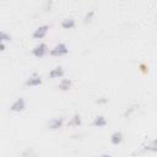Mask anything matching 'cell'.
Segmentation results:
<instances>
[{
	"label": "cell",
	"instance_id": "6da1fadb",
	"mask_svg": "<svg viewBox=\"0 0 157 157\" xmlns=\"http://www.w3.org/2000/svg\"><path fill=\"white\" fill-rule=\"evenodd\" d=\"M69 53V48L65 43H56L50 50H49V54L54 58H59V56H63V55H66Z\"/></svg>",
	"mask_w": 157,
	"mask_h": 157
},
{
	"label": "cell",
	"instance_id": "7a4b0ae2",
	"mask_svg": "<svg viewBox=\"0 0 157 157\" xmlns=\"http://www.w3.org/2000/svg\"><path fill=\"white\" fill-rule=\"evenodd\" d=\"M9 109H10L11 112H13V113L23 112V110L26 109V99H25L23 97H18V98H16V99L11 103V105H10Z\"/></svg>",
	"mask_w": 157,
	"mask_h": 157
},
{
	"label": "cell",
	"instance_id": "3957f363",
	"mask_svg": "<svg viewBox=\"0 0 157 157\" xmlns=\"http://www.w3.org/2000/svg\"><path fill=\"white\" fill-rule=\"evenodd\" d=\"M49 52V48L45 43H39L32 49V55L36 58H43Z\"/></svg>",
	"mask_w": 157,
	"mask_h": 157
},
{
	"label": "cell",
	"instance_id": "277c9868",
	"mask_svg": "<svg viewBox=\"0 0 157 157\" xmlns=\"http://www.w3.org/2000/svg\"><path fill=\"white\" fill-rule=\"evenodd\" d=\"M42 82H43V80H42L40 75H38V74L34 72V74H32L28 78H26L25 86H26V87H37V86L42 85Z\"/></svg>",
	"mask_w": 157,
	"mask_h": 157
},
{
	"label": "cell",
	"instance_id": "5b68a950",
	"mask_svg": "<svg viewBox=\"0 0 157 157\" xmlns=\"http://www.w3.org/2000/svg\"><path fill=\"white\" fill-rule=\"evenodd\" d=\"M48 32H49V26L48 25H42V26H38L32 32V37L34 39H42L48 34Z\"/></svg>",
	"mask_w": 157,
	"mask_h": 157
},
{
	"label": "cell",
	"instance_id": "8992f818",
	"mask_svg": "<svg viewBox=\"0 0 157 157\" xmlns=\"http://www.w3.org/2000/svg\"><path fill=\"white\" fill-rule=\"evenodd\" d=\"M64 125V118L59 117V118H53L48 121V129L50 130H59L60 128H63Z\"/></svg>",
	"mask_w": 157,
	"mask_h": 157
},
{
	"label": "cell",
	"instance_id": "52a82bcc",
	"mask_svg": "<svg viewBox=\"0 0 157 157\" xmlns=\"http://www.w3.org/2000/svg\"><path fill=\"white\" fill-rule=\"evenodd\" d=\"M110 144L112 145H120L121 142H123V140H124V135H123V132L121 131H114L112 135H110Z\"/></svg>",
	"mask_w": 157,
	"mask_h": 157
},
{
	"label": "cell",
	"instance_id": "ba28073f",
	"mask_svg": "<svg viewBox=\"0 0 157 157\" xmlns=\"http://www.w3.org/2000/svg\"><path fill=\"white\" fill-rule=\"evenodd\" d=\"M64 74H65V71H64V69H63L61 66H55L54 69H52V70L49 71L48 76H49L50 78H59V77H63Z\"/></svg>",
	"mask_w": 157,
	"mask_h": 157
},
{
	"label": "cell",
	"instance_id": "9c48e42d",
	"mask_svg": "<svg viewBox=\"0 0 157 157\" xmlns=\"http://www.w3.org/2000/svg\"><path fill=\"white\" fill-rule=\"evenodd\" d=\"M71 87H72V81H71V78H63V80L59 82V85H58V88H59L60 91H63V92H66V91L71 90Z\"/></svg>",
	"mask_w": 157,
	"mask_h": 157
},
{
	"label": "cell",
	"instance_id": "30bf717a",
	"mask_svg": "<svg viewBox=\"0 0 157 157\" xmlns=\"http://www.w3.org/2000/svg\"><path fill=\"white\" fill-rule=\"evenodd\" d=\"M92 125L96 126V128H103V126L107 125V118L104 115H102V114L96 115L93 121H92Z\"/></svg>",
	"mask_w": 157,
	"mask_h": 157
},
{
	"label": "cell",
	"instance_id": "8fae6325",
	"mask_svg": "<svg viewBox=\"0 0 157 157\" xmlns=\"http://www.w3.org/2000/svg\"><path fill=\"white\" fill-rule=\"evenodd\" d=\"M60 25H61V27H63L64 29H71V28L75 27L76 22H75V20H74L72 17H67V18H64Z\"/></svg>",
	"mask_w": 157,
	"mask_h": 157
},
{
	"label": "cell",
	"instance_id": "7c38bea8",
	"mask_svg": "<svg viewBox=\"0 0 157 157\" xmlns=\"http://www.w3.org/2000/svg\"><path fill=\"white\" fill-rule=\"evenodd\" d=\"M69 124H70L71 126H80V125L82 124V119H81V115H80V114H77V113H76V114H74Z\"/></svg>",
	"mask_w": 157,
	"mask_h": 157
},
{
	"label": "cell",
	"instance_id": "4fadbf2b",
	"mask_svg": "<svg viewBox=\"0 0 157 157\" xmlns=\"http://www.w3.org/2000/svg\"><path fill=\"white\" fill-rule=\"evenodd\" d=\"M10 40H11V36L5 31H0V42L5 43V42H10Z\"/></svg>",
	"mask_w": 157,
	"mask_h": 157
},
{
	"label": "cell",
	"instance_id": "5bb4252c",
	"mask_svg": "<svg viewBox=\"0 0 157 157\" xmlns=\"http://www.w3.org/2000/svg\"><path fill=\"white\" fill-rule=\"evenodd\" d=\"M94 10H91V11H88L86 15H85V17H83V23H88V22H91L92 20H93V17H94Z\"/></svg>",
	"mask_w": 157,
	"mask_h": 157
},
{
	"label": "cell",
	"instance_id": "9a60e30c",
	"mask_svg": "<svg viewBox=\"0 0 157 157\" xmlns=\"http://www.w3.org/2000/svg\"><path fill=\"white\" fill-rule=\"evenodd\" d=\"M145 150H146V151H152V152H156V151H157V146H156V141L153 140V141H151L150 144H147V145H145Z\"/></svg>",
	"mask_w": 157,
	"mask_h": 157
},
{
	"label": "cell",
	"instance_id": "2e32d148",
	"mask_svg": "<svg viewBox=\"0 0 157 157\" xmlns=\"http://www.w3.org/2000/svg\"><path fill=\"white\" fill-rule=\"evenodd\" d=\"M137 108V105L135 104V105H131V107H129L128 109H125V112H124V114H123V117L124 118H128V117H130V114L132 113V112H135V109Z\"/></svg>",
	"mask_w": 157,
	"mask_h": 157
},
{
	"label": "cell",
	"instance_id": "e0dca14e",
	"mask_svg": "<svg viewBox=\"0 0 157 157\" xmlns=\"http://www.w3.org/2000/svg\"><path fill=\"white\" fill-rule=\"evenodd\" d=\"M52 7H53V1L52 0H47L45 4H44V10L45 11H50Z\"/></svg>",
	"mask_w": 157,
	"mask_h": 157
},
{
	"label": "cell",
	"instance_id": "ac0fdd59",
	"mask_svg": "<svg viewBox=\"0 0 157 157\" xmlns=\"http://www.w3.org/2000/svg\"><path fill=\"white\" fill-rule=\"evenodd\" d=\"M107 102H108V98H104V97H101V98H98L96 101V103H98V104H104Z\"/></svg>",
	"mask_w": 157,
	"mask_h": 157
},
{
	"label": "cell",
	"instance_id": "d6986e66",
	"mask_svg": "<svg viewBox=\"0 0 157 157\" xmlns=\"http://www.w3.org/2000/svg\"><path fill=\"white\" fill-rule=\"evenodd\" d=\"M6 49V45H5V43H1L0 42V52H4Z\"/></svg>",
	"mask_w": 157,
	"mask_h": 157
}]
</instances>
